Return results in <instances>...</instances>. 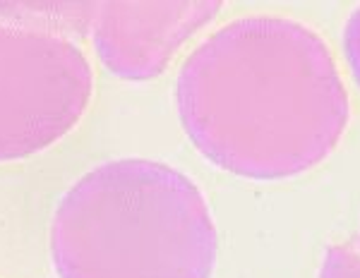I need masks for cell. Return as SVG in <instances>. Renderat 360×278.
I'll return each instance as SVG.
<instances>
[{
  "label": "cell",
  "instance_id": "obj_1",
  "mask_svg": "<svg viewBox=\"0 0 360 278\" xmlns=\"http://www.w3.org/2000/svg\"><path fill=\"white\" fill-rule=\"evenodd\" d=\"M173 101L197 152L255 183L324 164L353 115L327 39L283 15H245L214 29L180 65Z\"/></svg>",
  "mask_w": 360,
  "mask_h": 278
},
{
  "label": "cell",
  "instance_id": "obj_2",
  "mask_svg": "<svg viewBox=\"0 0 360 278\" xmlns=\"http://www.w3.org/2000/svg\"><path fill=\"white\" fill-rule=\"evenodd\" d=\"M49 250L58 278H212L219 230L193 178L130 156L70 185L53 211Z\"/></svg>",
  "mask_w": 360,
  "mask_h": 278
},
{
  "label": "cell",
  "instance_id": "obj_3",
  "mask_svg": "<svg viewBox=\"0 0 360 278\" xmlns=\"http://www.w3.org/2000/svg\"><path fill=\"white\" fill-rule=\"evenodd\" d=\"M96 74L72 39L0 20V164L37 156L86 115Z\"/></svg>",
  "mask_w": 360,
  "mask_h": 278
},
{
  "label": "cell",
  "instance_id": "obj_4",
  "mask_svg": "<svg viewBox=\"0 0 360 278\" xmlns=\"http://www.w3.org/2000/svg\"><path fill=\"white\" fill-rule=\"evenodd\" d=\"M221 10V0H106L96 5L91 46L118 79L149 82Z\"/></svg>",
  "mask_w": 360,
  "mask_h": 278
},
{
  "label": "cell",
  "instance_id": "obj_5",
  "mask_svg": "<svg viewBox=\"0 0 360 278\" xmlns=\"http://www.w3.org/2000/svg\"><path fill=\"white\" fill-rule=\"evenodd\" d=\"M98 3H0V20L65 39L89 37Z\"/></svg>",
  "mask_w": 360,
  "mask_h": 278
},
{
  "label": "cell",
  "instance_id": "obj_6",
  "mask_svg": "<svg viewBox=\"0 0 360 278\" xmlns=\"http://www.w3.org/2000/svg\"><path fill=\"white\" fill-rule=\"evenodd\" d=\"M317 278H360V235L329 247Z\"/></svg>",
  "mask_w": 360,
  "mask_h": 278
},
{
  "label": "cell",
  "instance_id": "obj_7",
  "mask_svg": "<svg viewBox=\"0 0 360 278\" xmlns=\"http://www.w3.org/2000/svg\"><path fill=\"white\" fill-rule=\"evenodd\" d=\"M341 48H344L346 65L351 70V77L360 89V5L348 15L344 32H341Z\"/></svg>",
  "mask_w": 360,
  "mask_h": 278
}]
</instances>
